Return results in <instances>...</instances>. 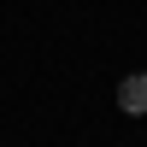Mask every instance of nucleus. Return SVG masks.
<instances>
[{"label": "nucleus", "instance_id": "1", "mask_svg": "<svg viewBox=\"0 0 147 147\" xmlns=\"http://www.w3.org/2000/svg\"><path fill=\"white\" fill-rule=\"evenodd\" d=\"M118 106H124L129 118H141V112H147V71H136V77L118 82Z\"/></svg>", "mask_w": 147, "mask_h": 147}]
</instances>
